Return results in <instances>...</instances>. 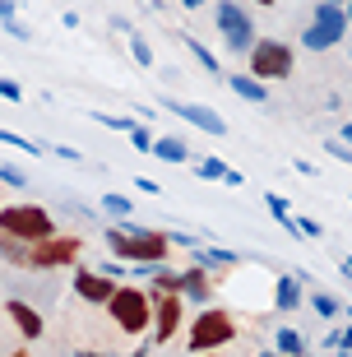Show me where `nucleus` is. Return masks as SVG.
I'll list each match as a JSON object with an SVG mask.
<instances>
[{
	"label": "nucleus",
	"instance_id": "obj_1",
	"mask_svg": "<svg viewBox=\"0 0 352 357\" xmlns=\"http://www.w3.org/2000/svg\"><path fill=\"white\" fill-rule=\"evenodd\" d=\"M107 246H112V255L130 260V265H167L171 255L167 232H148V227H135V223L107 227Z\"/></svg>",
	"mask_w": 352,
	"mask_h": 357
},
{
	"label": "nucleus",
	"instance_id": "obj_2",
	"mask_svg": "<svg viewBox=\"0 0 352 357\" xmlns=\"http://www.w3.org/2000/svg\"><path fill=\"white\" fill-rule=\"evenodd\" d=\"M153 288H139V283H116V292L107 297V311H112V325L121 334H148L153 330Z\"/></svg>",
	"mask_w": 352,
	"mask_h": 357
},
{
	"label": "nucleus",
	"instance_id": "obj_3",
	"mask_svg": "<svg viewBox=\"0 0 352 357\" xmlns=\"http://www.w3.org/2000/svg\"><path fill=\"white\" fill-rule=\"evenodd\" d=\"M236 320L222 311V306H204L195 320H190V334H185V348L190 353H213V348H222V344H232L236 339Z\"/></svg>",
	"mask_w": 352,
	"mask_h": 357
},
{
	"label": "nucleus",
	"instance_id": "obj_4",
	"mask_svg": "<svg viewBox=\"0 0 352 357\" xmlns=\"http://www.w3.org/2000/svg\"><path fill=\"white\" fill-rule=\"evenodd\" d=\"M0 232H10L19 241H42V237H56V218L42 204H5L0 209Z\"/></svg>",
	"mask_w": 352,
	"mask_h": 357
},
{
	"label": "nucleus",
	"instance_id": "obj_5",
	"mask_svg": "<svg viewBox=\"0 0 352 357\" xmlns=\"http://www.w3.org/2000/svg\"><path fill=\"white\" fill-rule=\"evenodd\" d=\"M250 79H260V84H274V79H287L292 75V66H297V56H292V47L278 38H260V42H250Z\"/></svg>",
	"mask_w": 352,
	"mask_h": 357
},
{
	"label": "nucleus",
	"instance_id": "obj_6",
	"mask_svg": "<svg viewBox=\"0 0 352 357\" xmlns=\"http://www.w3.org/2000/svg\"><path fill=\"white\" fill-rule=\"evenodd\" d=\"M84 255V241L79 237H42L28 246V269H66V265H79Z\"/></svg>",
	"mask_w": 352,
	"mask_h": 357
},
{
	"label": "nucleus",
	"instance_id": "obj_7",
	"mask_svg": "<svg viewBox=\"0 0 352 357\" xmlns=\"http://www.w3.org/2000/svg\"><path fill=\"white\" fill-rule=\"evenodd\" d=\"M181 316H185V297L181 292H158L153 297V334L148 344H171L181 334Z\"/></svg>",
	"mask_w": 352,
	"mask_h": 357
},
{
	"label": "nucleus",
	"instance_id": "obj_8",
	"mask_svg": "<svg viewBox=\"0 0 352 357\" xmlns=\"http://www.w3.org/2000/svg\"><path fill=\"white\" fill-rule=\"evenodd\" d=\"M218 33L227 38L232 52H250V42H255V24H250V14L236 0H222L218 5Z\"/></svg>",
	"mask_w": 352,
	"mask_h": 357
},
{
	"label": "nucleus",
	"instance_id": "obj_9",
	"mask_svg": "<svg viewBox=\"0 0 352 357\" xmlns=\"http://www.w3.org/2000/svg\"><path fill=\"white\" fill-rule=\"evenodd\" d=\"M75 292L84 297V302L107 306V297L116 292V278H112V274H98V269H75Z\"/></svg>",
	"mask_w": 352,
	"mask_h": 357
},
{
	"label": "nucleus",
	"instance_id": "obj_10",
	"mask_svg": "<svg viewBox=\"0 0 352 357\" xmlns=\"http://www.w3.org/2000/svg\"><path fill=\"white\" fill-rule=\"evenodd\" d=\"M162 107H171L181 121H190V126H195V130H204V135H222V130H227L218 112H209V107H199V102H162Z\"/></svg>",
	"mask_w": 352,
	"mask_h": 357
},
{
	"label": "nucleus",
	"instance_id": "obj_11",
	"mask_svg": "<svg viewBox=\"0 0 352 357\" xmlns=\"http://www.w3.org/2000/svg\"><path fill=\"white\" fill-rule=\"evenodd\" d=\"M5 316L14 320V330L24 334V339H42V311L28 302H5Z\"/></svg>",
	"mask_w": 352,
	"mask_h": 357
},
{
	"label": "nucleus",
	"instance_id": "obj_12",
	"mask_svg": "<svg viewBox=\"0 0 352 357\" xmlns=\"http://www.w3.org/2000/svg\"><path fill=\"white\" fill-rule=\"evenodd\" d=\"M181 297H190V302H209L213 297V274L199 269V265L181 269Z\"/></svg>",
	"mask_w": 352,
	"mask_h": 357
},
{
	"label": "nucleus",
	"instance_id": "obj_13",
	"mask_svg": "<svg viewBox=\"0 0 352 357\" xmlns=\"http://www.w3.org/2000/svg\"><path fill=\"white\" fill-rule=\"evenodd\" d=\"M315 28H325L329 38H348V14H343V5H329V0H320V5H315V19H311Z\"/></svg>",
	"mask_w": 352,
	"mask_h": 357
},
{
	"label": "nucleus",
	"instance_id": "obj_14",
	"mask_svg": "<svg viewBox=\"0 0 352 357\" xmlns=\"http://www.w3.org/2000/svg\"><path fill=\"white\" fill-rule=\"evenodd\" d=\"M227 89H232L236 98H246V102H255V107H264V98H269V84L250 79V75H227Z\"/></svg>",
	"mask_w": 352,
	"mask_h": 357
},
{
	"label": "nucleus",
	"instance_id": "obj_15",
	"mask_svg": "<svg viewBox=\"0 0 352 357\" xmlns=\"http://www.w3.org/2000/svg\"><path fill=\"white\" fill-rule=\"evenodd\" d=\"M195 265L209 269V274H213V269H222V274H227V269L236 265V255L232 251H218V246H195Z\"/></svg>",
	"mask_w": 352,
	"mask_h": 357
},
{
	"label": "nucleus",
	"instance_id": "obj_16",
	"mask_svg": "<svg viewBox=\"0 0 352 357\" xmlns=\"http://www.w3.org/2000/svg\"><path fill=\"white\" fill-rule=\"evenodd\" d=\"M148 153H158V158L162 162H190V144H185V139H153V149H148Z\"/></svg>",
	"mask_w": 352,
	"mask_h": 357
},
{
	"label": "nucleus",
	"instance_id": "obj_17",
	"mask_svg": "<svg viewBox=\"0 0 352 357\" xmlns=\"http://www.w3.org/2000/svg\"><path fill=\"white\" fill-rule=\"evenodd\" d=\"M0 260H5V265H19V269H28V241L10 237V232H0Z\"/></svg>",
	"mask_w": 352,
	"mask_h": 357
},
{
	"label": "nucleus",
	"instance_id": "obj_18",
	"mask_svg": "<svg viewBox=\"0 0 352 357\" xmlns=\"http://www.w3.org/2000/svg\"><path fill=\"white\" fill-rule=\"evenodd\" d=\"M297 302H301L297 278H292V274H283V278H278V297H274V306H278V311H292Z\"/></svg>",
	"mask_w": 352,
	"mask_h": 357
},
{
	"label": "nucleus",
	"instance_id": "obj_19",
	"mask_svg": "<svg viewBox=\"0 0 352 357\" xmlns=\"http://www.w3.org/2000/svg\"><path fill=\"white\" fill-rule=\"evenodd\" d=\"M278 353H287V357H306L301 334H297V330H278Z\"/></svg>",
	"mask_w": 352,
	"mask_h": 357
},
{
	"label": "nucleus",
	"instance_id": "obj_20",
	"mask_svg": "<svg viewBox=\"0 0 352 357\" xmlns=\"http://www.w3.org/2000/svg\"><path fill=\"white\" fill-rule=\"evenodd\" d=\"M334 42H339V38H329L325 28H315V24L301 33V47H311V52H325V47H334Z\"/></svg>",
	"mask_w": 352,
	"mask_h": 357
},
{
	"label": "nucleus",
	"instance_id": "obj_21",
	"mask_svg": "<svg viewBox=\"0 0 352 357\" xmlns=\"http://www.w3.org/2000/svg\"><path fill=\"white\" fill-rule=\"evenodd\" d=\"M0 144H10V149H24V153H47V144H33V139H24V135H14V130H0Z\"/></svg>",
	"mask_w": 352,
	"mask_h": 357
},
{
	"label": "nucleus",
	"instance_id": "obj_22",
	"mask_svg": "<svg viewBox=\"0 0 352 357\" xmlns=\"http://www.w3.org/2000/svg\"><path fill=\"white\" fill-rule=\"evenodd\" d=\"M185 47H190V52H195V61H199V66H204V70H213V75H222V66H218V56H213L209 47H199L195 38H185Z\"/></svg>",
	"mask_w": 352,
	"mask_h": 357
},
{
	"label": "nucleus",
	"instance_id": "obj_23",
	"mask_svg": "<svg viewBox=\"0 0 352 357\" xmlns=\"http://www.w3.org/2000/svg\"><path fill=\"white\" fill-rule=\"evenodd\" d=\"M148 288H153V292H181V274H171V269H158Z\"/></svg>",
	"mask_w": 352,
	"mask_h": 357
},
{
	"label": "nucleus",
	"instance_id": "obj_24",
	"mask_svg": "<svg viewBox=\"0 0 352 357\" xmlns=\"http://www.w3.org/2000/svg\"><path fill=\"white\" fill-rule=\"evenodd\" d=\"M195 172L209 176V181H222V172H227V167H222V158H204V162H195Z\"/></svg>",
	"mask_w": 352,
	"mask_h": 357
},
{
	"label": "nucleus",
	"instance_id": "obj_25",
	"mask_svg": "<svg viewBox=\"0 0 352 357\" xmlns=\"http://www.w3.org/2000/svg\"><path fill=\"white\" fill-rule=\"evenodd\" d=\"M93 121H98V126H112V130H135L130 116H107V112H93Z\"/></svg>",
	"mask_w": 352,
	"mask_h": 357
},
{
	"label": "nucleus",
	"instance_id": "obj_26",
	"mask_svg": "<svg viewBox=\"0 0 352 357\" xmlns=\"http://www.w3.org/2000/svg\"><path fill=\"white\" fill-rule=\"evenodd\" d=\"M130 52H135V61H139V66H153V52H148V42H144L139 33L130 38Z\"/></svg>",
	"mask_w": 352,
	"mask_h": 357
},
{
	"label": "nucleus",
	"instance_id": "obj_27",
	"mask_svg": "<svg viewBox=\"0 0 352 357\" xmlns=\"http://www.w3.org/2000/svg\"><path fill=\"white\" fill-rule=\"evenodd\" d=\"M102 209H107V213H121V218H125V213H130V199H125V195H107V199H102Z\"/></svg>",
	"mask_w": 352,
	"mask_h": 357
},
{
	"label": "nucleus",
	"instance_id": "obj_28",
	"mask_svg": "<svg viewBox=\"0 0 352 357\" xmlns=\"http://www.w3.org/2000/svg\"><path fill=\"white\" fill-rule=\"evenodd\" d=\"M264 204H269V213H274V218H287V213H292V204H287L283 195H264Z\"/></svg>",
	"mask_w": 352,
	"mask_h": 357
},
{
	"label": "nucleus",
	"instance_id": "obj_29",
	"mask_svg": "<svg viewBox=\"0 0 352 357\" xmlns=\"http://www.w3.org/2000/svg\"><path fill=\"white\" fill-rule=\"evenodd\" d=\"M130 144L139 149V153H148V149H153V139H148V130H144V126H135V130H130Z\"/></svg>",
	"mask_w": 352,
	"mask_h": 357
},
{
	"label": "nucleus",
	"instance_id": "obj_30",
	"mask_svg": "<svg viewBox=\"0 0 352 357\" xmlns=\"http://www.w3.org/2000/svg\"><path fill=\"white\" fill-rule=\"evenodd\" d=\"M315 311H320V316H329V320H334V316H339V311H343V306L334 302V297H315Z\"/></svg>",
	"mask_w": 352,
	"mask_h": 357
},
{
	"label": "nucleus",
	"instance_id": "obj_31",
	"mask_svg": "<svg viewBox=\"0 0 352 357\" xmlns=\"http://www.w3.org/2000/svg\"><path fill=\"white\" fill-rule=\"evenodd\" d=\"M329 153H334V158H339V162H352V144H343V139H329Z\"/></svg>",
	"mask_w": 352,
	"mask_h": 357
},
{
	"label": "nucleus",
	"instance_id": "obj_32",
	"mask_svg": "<svg viewBox=\"0 0 352 357\" xmlns=\"http://www.w3.org/2000/svg\"><path fill=\"white\" fill-rule=\"evenodd\" d=\"M292 227H297V232H306V237H320V232H325L315 218H292Z\"/></svg>",
	"mask_w": 352,
	"mask_h": 357
},
{
	"label": "nucleus",
	"instance_id": "obj_33",
	"mask_svg": "<svg viewBox=\"0 0 352 357\" xmlns=\"http://www.w3.org/2000/svg\"><path fill=\"white\" fill-rule=\"evenodd\" d=\"M5 33H10V38H19V42H33V33H28L19 19H5Z\"/></svg>",
	"mask_w": 352,
	"mask_h": 357
},
{
	"label": "nucleus",
	"instance_id": "obj_34",
	"mask_svg": "<svg viewBox=\"0 0 352 357\" xmlns=\"http://www.w3.org/2000/svg\"><path fill=\"white\" fill-rule=\"evenodd\" d=\"M0 181L5 185H28V176L19 172V167H0Z\"/></svg>",
	"mask_w": 352,
	"mask_h": 357
},
{
	"label": "nucleus",
	"instance_id": "obj_35",
	"mask_svg": "<svg viewBox=\"0 0 352 357\" xmlns=\"http://www.w3.org/2000/svg\"><path fill=\"white\" fill-rule=\"evenodd\" d=\"M135 185H139L144 195H158V181H148V176H135Z\"/></svg>",
	"mask_w": 352,
	"mask_h": 357
},
{
	"label": "nucleus",
	"instance_id": "obj_36",
	"mask_svg": "<svg viewBox=\"0 0 352 357\" xmlns=\"http://www.w3.org/2000/svg\"><path fill=\"white\" fill-rule=\"evenodd\" d=\"M222 185H246V176H241V172H232V167H227V172H222Z\"/></svg>",
	"mask_w": 352,
	"mask_h": 357
},
{
	"label": "nucleus",
	"instance_id": "obj_37",
	"mask_svg": "<svg viewBox=\"0 0 352 357\" xmlns=\"http://www.w3.org/2000/svg\"><path fill=\"white\" fill-rule=\"evenodd\" d=\"M14 10H19L14 0H0V24H5V19H14Z\"/></svg>",
	"mask_w": 352,
	"mask_h": 357
},
{
	"label": "nucleus",
	"instance_id": "obj_38",
	"mask_svg": "<svg viewBox=\"0 0 352 357\" xmlns=\"http://www.w3.org/2000/svg\"><path fill=\"white\" fill-rule=\"evenodd\" d=\"M181 5H185V10H199V5H204V0H181Z\"/></svg>",
	"mask_w": 352,
	"mask_h": 357
},
{
	"label": "nucleus",
	"instance_id": "obj_39",
	"mask_svg": "<svg viewBox=\"0 0 352 357\" xmlns=\"http://www.w3.org/2000/svg\"><path fill=\"white\" fill-rule=\"evenodd\" d=\"M343 144H352V126H343Z\"/></svg>",
	"mask_w": 352,
	"mask_h": 357
},
{
	"label": "nucleus",
	"instance_id": "obj_40",
	"mask_svg": "<svg viewBox=\"0 0 352 357\" xmlns=\"http://www.w3.org/2000/svg\"><path fill=\"white\" fill-rule=\"evenodd\" d=\"M10 357H28V348H14V353H10Z\"/></svg>",
	"mask_w": 352,
	"mask_h": 357
},
{
	"label": "nucleus",
	"instance_id": "obj_41",
	"mask_svg": "<svg viewBox=\"0 0 352 357\" xmlns=\"http://www.w3.org/2000/svg\"><path fill=\"white\" fill-rule=\"evenodd\" d=\"M343 14H348V24H352V0H348V5H343Z\"/></svg>",
	"mask_w": 352,
	"mask_h": 357
},
{
	"label": "nucleus",
	"instance_id": "obj_42",
	"mask_svg": "<svg viewBox=\"0 0 352 357\" xmlns=\"http://www.w3.org/2000/svg\"><path fill=\"white\" fill-rule=\"evenodd\" d=\"M255 5H260V10H269V5H274V0H255Z\"/></svg>",
	"mask_w": 352,
	"mask_h": 357
},
{
	"label": "nucleus",
	"instance_id": "obj_43",
	"mask_svg": "<svg viewBox=\"0 0 352 357\" xmlns=\"http://www.w3.org/2000/svg\"><path fill=\"white\" fill-rule=\"evenodd\" d=\"M75 357H102V353H75Z\"/></svg>",
	"mask_w": 352,
	"mask_h": 357
},
{
	"label": "nucleus",
	"instance_id": "obj_44",
	"mask_svg": "<svg viewBox=\"0 0 352 357\" xmlns=\"http://www.w3.org/2000/svg\"><path fill=\"white\" fill-rule=\"evenodd\" d=\"M329 5H348V0H329Z\"/></svg>",
	"mask_w": 352,
	"mask_h": 357
},
{
	"label": "nucleus",
	"instance_id": "obj_45",
	"mask_svg": "<svg viewBox=\"0 0 352 357\" xmlns=\"http://www.w3.org/2000/svg\"><path fill=\"white\" fill-rule=\"evenodd\" d=\"M260 357H278V353H260Z\"/></svg>",
	"mask_w": 352,
	"mask_h": 357
},
{
	"label": "nucleus",
	"instance_id": "obj_46",
	"mask_svg": "<svg viewBox=\"0 0 352 357\" xmlns=\"http://www.w3.org/2000/svg\"><path fill=\"white\" fill-rule=\"evenodd\" d=\"M199 357H209V353H199Z\"/></svg>",
	"mask_w": 352,
	"mask_h": 357
},
{
	"label": "nucleus",
	"instance_id": "obj_47",
	"mask_svg": "<svg viewBox=\"0 0 352 357\" xmlns=\"http://www.w3.org/2000/svg\"><path fill=\"white\" fill-rule=\"evenodd\" d=\"M278 357H287V353H278Z\"/></svg>",
	"mask_w": 352,
	"mask_h": 357
},
{
	"label": "nucleus",
	"instance_id": "obj_48",
	"mask_svg": "<svg viewBox=\"0 0 352 357\" xmlns=\"http://www.w3.org/2000/svg\"><path fill=\"white\" fill-rule=\"evenodd\" d=\"M348 320H352V316H348Z\"/></svg>",
	"mask_w": 352,
	"mask_h": 357
}]
</instances>
